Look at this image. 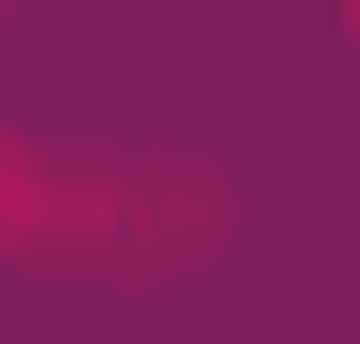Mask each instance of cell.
Returning a JSON list of instances; mask_svg holds the SVG:
<instances>
[{
  "label": "cell",
  "instance_id": "6da1fadb",
  "mask_svg": "<svg viewBox=\"0 0 360 344\" xmlns=\"http://www.w3.org/2000/svg\"><path fill=\"white\" fill-rule=\"evenodd\" d=\"M229 229L213 164H49L0 132V262H98V279H148V262H197Z\"/></svg>",
  "mask_w": 360,
  "mask_h": 344
}]
</instances>
